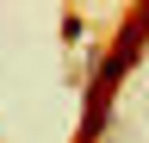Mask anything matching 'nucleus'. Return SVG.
Listing matches in <instances>:
<instances>
[{
	"label": "nucleus",
	"instance_id": "1",
	"mask_svg": "<svg viewBox=\"0 0 149 143\" xmlns=\"http://www.w3.org/2000/svg\"><path fill=\"white\" fill-rule=\"evenodd\" d=\"M143 50H149V0L124 13V25H118V38H112V50L87 68L74 143H106V131H112V106H118V87H124V75H130V68L143 62Z\"/></svg>",
	"mask_w": 149,
	"mask_h": 143
},
{
	"label": "nucleus",
	"instance_id": "2",
	"mask_svg": "<svg viewBox=\"0 0 149 143\" xmlns=\"http://www.w3.org/2000/svg\"><path fill=\"white\" fill-rule=\"evenodd\" d=\"M87 38V19H81V13H62V44H81Z\"/></svg>",
	"mask_w": 149,
	"mask_h": 143
}]
</instances>
